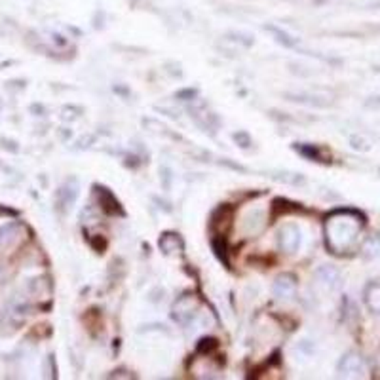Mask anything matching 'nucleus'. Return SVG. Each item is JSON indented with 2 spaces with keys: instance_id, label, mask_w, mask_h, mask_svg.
I'll return each mask as SVG.
<instances>
[{
  "instance_id": "obj_3",
  "label": "nucleus",
  "mask_w": 380,
  "mask_h": 380,
  "mask_svg": "<svg viewBox=\"0 0 380 380\" xmlns=\"http://www.w3.org/2000/svg\"><path fill=\"white\" fill-rule=\"evenodd\" d=\"M342 369H348V371H357V369H362V359L357 357V355H348L346 362L342 365Z\"/></svg>"
},
{
  "instance_id": "obj_1",
  "label": "nucleus",
  "mask_w": 380,
  "mask_h": 380,
  "mask_svg": "<svg viewBox=\"0 0 380 380\" xmlns=\"http://www.w3.org/2000/svg\"><path fill=\"white\" fill-rule=\"evenodd\" d=\"M364 228V217L355 212H338L327 223V244L337 253L350 249Z\"/></svg>"
},
{
  "instance_id": "obj_2",
  "label": "nucleus",
  "mask_w": 380,
  "mask_h": 380,
  "mask_svg": "<svg viewBox=\"0 0 380 380\" xmlns=\"http://www.w3.org/2000/svg\"><path fill=\"white\" fill-rule=\"evenodd\" d=\"M367 303L371 306L372 312L380 314V283H372L371 288L367 289Z\"/></svg>"
},
{
  "instance_id": "obj_4",
  "label": "nucleus",
  "mask_w": 380,
  "mask_h": 380,
  "mask_svg": "<svg viewBox=\"0 0 380 380\" xmlns=\"http://www.w3.org/2000/svg\"><path fill=\"white\" fill-rule=\"evenodd\" d=\"M379 365H380V355H379Z\"/></svg>"
}]
</instances>
